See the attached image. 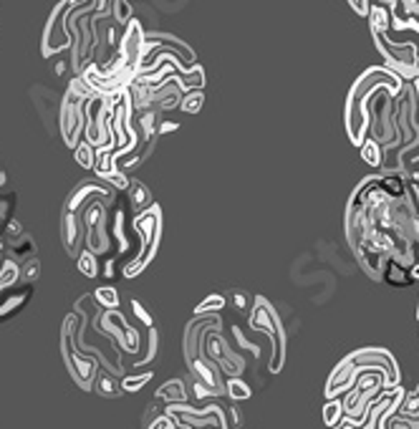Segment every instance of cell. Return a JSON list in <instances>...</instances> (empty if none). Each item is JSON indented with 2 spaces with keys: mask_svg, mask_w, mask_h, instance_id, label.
Wrapping results in <instances>:
<instances>
[{
  "mask_svg": "<svg viewBox=\"0 0 419 429\" xmlns=\"http://www.w3.org/2000/svg\"><path fill=\"white\" fill-rule=\"evenodd\" d=\"M129 308H132V316L137 318V323L139 326H144V328H157L155 326V316L147 311V305L141 303L139 298H134V296H129Z\"/></svg>",
  "mask_w": 419,
  "mask_h": 429,
  "instance_id": "cell-15",
  "label": "cell"
},
{
  "mask_svg": "<svg viewBox=\"0 0 419 429\" xmlns=\"http://www.w3.org/2000/svg\"><path fill=\"white\" fill-rule=\"evenodd\" d=\"M41 278V260L38 255L21 263V283L23 286H36V281Z\"/></svg>",
  "mask_w": 419,
  "mask_h": 429,
  "instance_id": "cell-17",
  "label": "cell"
},
{
  "mask_svg": "<svg viewBox=\"0 0 419 429\" xmlns=\"http://www.w3.org/2000/svg\"><path fill=\"white\" fill-rule=\"evenodd\" d=\"M341 419H343V404H341V399H328L326 406H324V421H326L328 427L334 429Z\"/></svg>",
  "mask_w": 419,
  "mask_h": 429,
  "instance_id": "cell-19",
  "label": "cell"
},
{
  "mask_svg": "<svg viewBox=\"0 0 419 429\" xmlns=\"http://www.w3.org/2000/svg\"><path fill=\"white\" fill-rule=\"evenodd\" d=\"M389 429H419V419H411V417H404V414H396Z\"/></svg>",
  "mask_w": 419,
  "mask_h": 429,
  "instance_id": "cell-24",
  "label": "cell"
},
{
  "mask_svg": "<svg viewBox=\"0 0 419 429\" xmlns=\"http://www.w3.org/2000/svg\"><path fill=\"white\" fill-rule=\"evenodd\" d=\"M73 159H76L84 170H93V167H96V149H93L89 141H81V144L73 149Z\"/></svg>",
  "mask_w": 419,
  "mask_h": 429,
  "instance_id": "cell-16",
  "label": "cell"
},
{
  "mask_svg": "<svg viewBox=\"0 0 419 429\" xmlns=\"http://www.w3.org/2000/svg\"><path fill=\"white\" fill-rule=\"evenodd\" d=\"M248 321L250 326H253V331L268 336V341L273 346V356L268 369H271V374H278L280 369H283V361H286V331H283L278 313H275V308L265 298H256L253 311L248 313Z\"/></svg>",
  "mask_w": 419,
  "mask_h": 429,
  "instance_id": "cell-3",
  "label": "cell"
},
{
  "mask_svg": "<svg viewBox=\"0 0 419 429\" xmlns=\"http://www.w3.org/2000/svg\"><path fill=\"white\" fill-rule=\"evenodd\" d=\"M155 399L162 404H185V402H190V391H187V384L182 379H170L157 389Z\"/></svg>",
  "mask_w": 419,
  "mask_h": 429,
  "instance_id": "cell-7",
  "label": "cell"
},
{
  "mask_svg": "<svg viewBox=\"0 0 419 429\" xmlns=\"http://www.w3.org/2000/svg\"><path fill=\"white\" fill-rule=\"evenodd\" d=\"M16 212V192H0V233Z\"/></svg>",
  "mask_w": 419,
  "mask_h": 429,
  "instance_id": "cell-18",
  "label": "cell"
},
{
  "mask_svg": "<svg viewBox=\"0 0 419 429\" xmlns=\"http://www.w3.org/2000/svg\"><path fill=\"white\" fill-rule=\"evenodd\" d=\"M225 305H227L225 293H212V296H207L200 305H197V308H194V316H205V313H220L223 308H225Z\"/></svg>",
  "mask_w": 419,
  "mask_h": 429,
  "instance_id": "cell-14",
  "label": "cell"
},
{
  "mask_svg": "<svg viewBox=\"0 0 419 429\" xmlns=\"http://www.w3.org/2000/svg\"><path fill=\"white\" fill-rule=\"evenodd\" d=\"M23 225H21V222H18L16 218H10L8 220V225L3 227V233H0V237H3V240H8V242H13V240H18V237H23Z\"/></svg>",
  "mask_w": 419,
  "mask_h": 429,
  "instance_id": "cell-23",
  "label": "cell"
},
{
  "mask_svg": "<svg viewBox=\"0 0 419 429\" xmlns=\"http://www.w3.org/2000/svg\"><path fill=\"white\" fill-rule=\"evenodd\" d=\"M5 182H8V177H5V172L0 170V189L5 187Z\"/></svg>",
  "mask_w": 419,
  "mask_h": 429,
  "instance_id": "cell-26",
  "label": "cell"
},
{
  "mask_svg": "<svg viewBox=\"0 0 419 429\" xmlns=\"http://www.w3.org/2000/svg\"><path fill=\"white\" fill-rule=\"evenodd\" d=\"M147 429H190V427H185V424H179V421L170 419L167 414H162V417H159L157 421H152Z\"/></svg>",
  "mask_w": 419,
  "mask_h": 429,
  "instance_id": "cell-25",
  "label": "cell"
},
{
  "mask_svg": "<svg viewBox=\"0 0 419 429\" xmlns=\"http://www.w3.org/2000/svg\"><path fill=\"white\" fill-rule=\"evenodd\" d=\"M202 104H205V91H187L179 109L185 114H197L202 109Z\"/></svg>",
  "mask_w": 419,
  "mask_h": 429,
  "instance_id": "cell-20",
  "label": "cell"
},
{
  "mask_svg": "<svg viewBox=\"0 0 419 429\" xmlns=\"http://www.w3.org/2000/svg\"><path fill=\"white\" fill-rule=\"evenodd\" d=\"M114 21H117L122 28H126V25L134 21V8L126 0H117V3H114Z\"/></svg>",
  "mask_w": 419,
  "mask_h": 429,
  "instance_id": "cell-22",
  "label": "cell"
},
{
  "mask_svg": "<svg viewBox=\"0 0 419 429\" xmlns=\"http://www.w3.org/2000/svg\"><path fill=\"white\" fill-rule=\"evenodd\" d=\"M126 202H129L134 218H137V215L147 212L149 207L155 205V197H152V192H149L139 180H132L129 182V187H126Z\"/></svg>",
  "mask_w": 419,
  "mask_h": 429,
  "instance_id": "cell-6",
  "label": "cell"
},
{
  "mask_svg": "<svg viewBox=\"0 0 419 429\" xmlns=\"http://www.w3.org/2000/svg\"><path fill=\"white\" fill-rule=\"evenodd\" d=\"M152 379V371H141V374H126L122 376V389L124 391H139L144 384Z\"/></svg>",
  "mask_w": 419,
  "mask_h": 429,
  "instance_id": "cell-21",
  "label": "cell"
},
{
  "mask_svg": "<svg viewBox=\"0 0 419 429\" xmlns=\"http://www.w3.org/2000/svg\"><path fill=\"white\" fill-rule=\"evenodd\" d=\"M399 414L411 417V419H419V386L404 389V399H402V406H399Z\"/></svg>",
  "mask_w": 419,
  "mask_h": 429,
  "instance_id": "cell-13",
  "label": "cell"
},
{
  "mask_svg": "<svg viewBox=\"0 0 419 429\" xmlns=\"http://www.w3.org/2000/svg\"><path fill=\"white\" fill-rule=\"evenodd\" d=\"M417 318H419V303H417Z\"/></svg>",
  "mask_w": 419,
  "mask_h": 429,
  "instance_id": "cell-28",
  "label": "cell"
},
{
  "mask_svg": "<svg viewBox=\"0 0 419 429\" xmlns=\"http://www.w3.org/2000/svg\"><path fill=\"white\" fill-rule=\"evenodd\" d=\"M225 397L230 399V402H245V399L253 397V389H250L248 382H245L242 376H233V379H227Z\"/></svg>",
  "mask_w": 419,
  "mask_h": 429,
  "instance_id": "cell-11",
  "label": "cell"
},
{
  "mask_svg": "<svg viewBox=\"0 0 419 429\" xmlns=\"http://www.w3.org/2000/svg\"><path fill=\"white\" fill-rule=\"evenodd\" d=\"M84 318H81V313H69L66 321H63V328H61V353H63V361H66V367H69V374L71 379L81 386L84 391H93V382H96V374H99L101 364L93 359L91 353H86L78 349V328H81Z\"/></svg>",
  "mask_w": 419,
  "mask_h": 429,
  "instance_id": "cell-1",
  "label": "cell"
},
{
  "mask_svg": "<svg viewBox=\"0 0 419 429\" xmlns=\"http://www.w3.org/2000/svg\"><path fill=\"white\" fill-rule=\"evenodd\" d=\"M91 0H61L51 16L46 21V28H43V40H41V54L46 58H54V56L63 54V51H71V33H69V13L78 5H86Z\"/></svg>",
  "mask_w": 419,
  "mask_h": 429,
  "instance_id": "cell-5",
  "label": "cell"
},
{
  "mask_svg": "<svg viewBox=\"0 0 419 429\" xmlns=\"http://www.w3.org/2000/svg\"><path fill=\"white\" fill-rule=\"evenodd\" d=\"M134 227H137V235H139V253L122 268V275H124L126 281L137 278L155 260L157 248H159V237H162V207L155 202L147 212L137 215L134 218Z\"/></svg>",
  "mask_w": 419,
  "mask_h": 429,
  "instance_id": "cell-2",
  "label": "cell"
},
{
  "mask_svg": "<svg viewBox=\"0 0 419 429\" xmlns=\"http://www.w3.org/2000/svg\"><path fill=\"white\" fill-rule=\"evenodd\" d=\"M374 43L379 48L381 58H384V66L392 69L396 76H402L407 84H411L414 78L419 76V48L417 43H394L389 38V33H372Z\"/></svg>",
  "mask_w": 419,
  "mask_h": 429,
  "instance_id": "cell-4",
  "label": "cell"
},
{
  "mask_svg": "<svg viewBox=\"0 0 419 429\" xmlns=\"http://www.w3.org/2000/svg\"><path fill=\"white\" fill-rule=\"evenodd\" d=\"M93 301L99 308H106V311H114V308H122V293H119L114 286H101V288L93 290Z\"/></svg>",
  "mask_w": 419,
  "mask_h": 429,
  "instance_id": "cell-10",
  "label": "cell"
},
{
  "mask_svg": "<svg viewBox=\"0 0 419 429\" xmlns=\"http://www.w3.org/2000/svg\"><path fill=\"white\" fill-rule=\"evenodd\" d=\"M411 86H414V91H417V102H419V76L411 81Z\"/></svg>",
  "mask_w": 419,
  "mask_h": 429,
  "instance_id": "cell-27",
  "label": "cell"
},
{
  "mask_svg": "<svg viewBox=\"0 0 419 429\" xmlns=\"http://www.w3.org/2000/svg\"><path fill=\"white\" fill-rule=\"evenodd\" d=\"M225 298H227V305H233V308H238V311H242V313H250L253 311V303H256V298L250 296V293H245L242 288L227 290Z\"/></svg>",
  "mask_w": 419,
  "mask_h": 429,
  "instance_id": "cell-12",
  "label": "cell"
},
{
  "mask_svg": "<svg viewBox=\"0 0 419 429\" xmlns=\"http://www.w3.org/2000/svg\"><path fill=\"white\" fill-rule=\"evenodd\" d=\"M76 268L81 270V275H86V278H99V275H104V263H101L96 255H91L89 250H81V253H78Z\"/></svg>",
  "mask_w": 419,
  "mask_h": 429,
  "instance_id": "cell-9",
  "label": "cell"
},
{
  "mask_svg": "<svg viewBox=\"0 0 419 429\" xmlns=\"http://www.w3.org/2000/svg\"><path fill=\"white\" fill-rule=\"evenodd\" d=\"M93 391L106 399L122 397V394H124V389H122V376H117L114 371L101 367L99 374H96V382H93Z\"/></svg>",
  "mask_w": 419,
  "mask_h": 429,
  "instance_id": "cell-8",
  "label": "cell"
}]
</instances>
